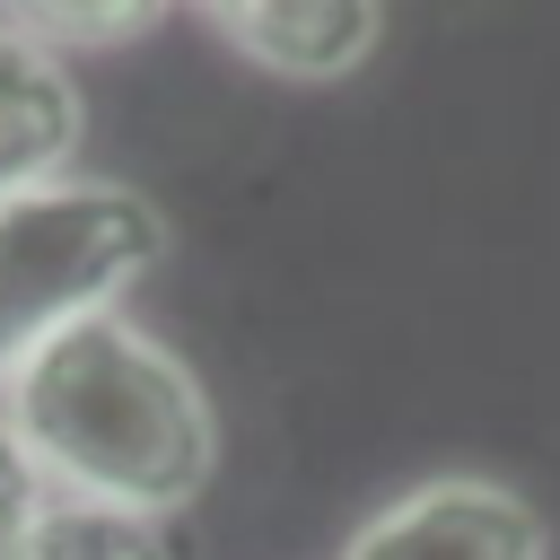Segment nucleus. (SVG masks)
<instances>
[{
  "label": "nucleus",
  "mask_w": 560,
  "mask_h": 560,
  "mask_svg": "<svg viewBox=\"0 0 560 560\" xmlns=\"http://www.w3.org/2000/svg\"><path fill=\"white\" fill-rule=\"evenodd\" d=\"M0 411L61 490L149 508V516L184 508L219 464V420L192 368L166 341H149L122 306L61 324L0 385Z\"/></svg>",
  "instance_id": "1"
},
{
  "label": "nucleus",
  "mask_w": 560,
  "mask_h": 560,
  "mask_svg": "<svg viewBox=\"0 0 560 560\" xmlns=\"http://www.w3.org/2000/svg\"><path fill=\"white\" fill-rule=\"evenodd\" d=\"M166 254V219L131 184H44L0 201V385L79 315H105Z\"/></svg>",
  "instance_id": "2"
},
{
  "label": "nucleus",
  "mask_w": 560,
  "mask_h": 560,
  "mask_svg": "<svg viewBox=\"0 0 560 560\" xmlns=\"http://www.w3.org/2000/svg\"><path fill=\"white\" fill-rule=\"evenodd\" d=\"M341 560H542V516L508 481H420L350 534Z\"/></svg>",
  "instance_id": "3"
},
{
  "label": "nucleus",
  "mask_w": 560,
  "mask_h": 560,
  "mask_svg": "<svg viewBox=\"0 0 560 560\" xmlns=\"http://www.w3.org/2000/svg\"><path fill=\"white\" fill-rule=\"evenodd\" d=\"M79 131H88V105H79V79H70L61 44L0 18V201L70 184Z\"/></svg>",
  "instance_id": "4"
},
{
  "label": "nucleus",
  "mask_w": 560,
  "mask_h": 560,
  "mask_svg": "<svg viewBox=\"0 0 560 560\" xmlns=\"http://www.w3.org/2000/svg\"><path fill=\"white\" fill-rule=\"evenodd\" d=\"M254 70H271V79H306V88H324V79H350L368 52H376V35H385V0H192Z\"/></svg>",
  "instance_id": "5"
},
{
  "label": "nucleus",
  "mask_w": 560,
  "mask_h": 560,
  "mask_svg": "<svg viewBox=\"0 0 560 560\" xmlns=\"http://www.w3.org/2000/svg\"><path fill=\"white\" fill-rule=\"evenodd\" d=\"M26 560H175L166 525L149 508H114L88 490H52V508L26 534Z\"/></svg>",
  "instance_id": "6"
},
{
  "label": "nucleus",
  "mask_w": 560,
  "mask_h": 560,
  "mask_svg": "<svg viewBox=\"0 0 560 560\" xmlns=\"http://www.w3.org/2000/svg\"><path fill=\"white\" fill-rule=\"evenodd\" d=\"M9 26L61 44V52H105V44H131L166 18V0H0Z\"/></svg>",
  "instance_id": "7"
},
{
  "label": "nucleus",
  "mask_w": 560,
  "mask_h": 560,
  "mask_svg": "<svg viewBox=\"0 0 560 560\" xmlns=\"http://www.w3.org/2000/svg\"><path fill=\"white\" fill-rule=\"evenodd\" d=\"M52 472L35 464V446L9 429V411H0V560H26V534H35V516L52 508Z\"/></svg>",
  "instance_id": "8"
}]
</instances>
